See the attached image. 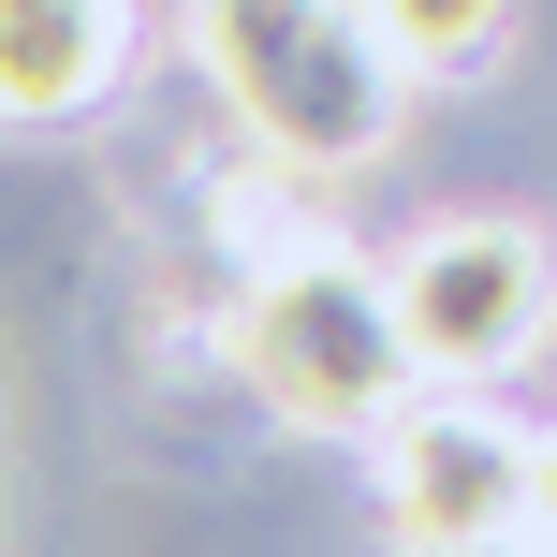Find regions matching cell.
I'll use <instances>...</instances> for the list:
<instances>
[{"instance_id":"cell-1","label":"cell","mask_w":557,"mask_h":557,"mask_svg":"<svg viewBox=\"0 0 557 557\" xmlns=\"http://www.w3.org/2000/svg\"><path fill=\"white\" fill-rule=\"evenodd\" d=\"M529 250H513V235H455V250H425L411 264V294H396V323L425 337V352H499L513 323H529Z\"/></svg>"},{"instance_id":"cell-2","label":"cell","mask_w":557,"mask_h":557,"mask_svg":"<svg viewBox=\"0 0 557 557\" xmlns=\"http://www.w3.org/2000/svg\"><path fill=\"white\" fill-rule=\"evenodd\" d=\"M117 59V0H0V103H74Z\"/></svg>"},{"instance_id":"cell-3","label":"cell","mask_w":557,"mask_h":557,"mask_svg":"<svg viewBox=\"0 0 557 557\" xmlns=\"http://www.w3.org/2000/svg\"><path fill=\"white\" fill-rule=\"evenodd\" d=\"M484 15H499V0H382L396 59H441V74H470V59H484Z\"/></svg>"}]
</instances>
